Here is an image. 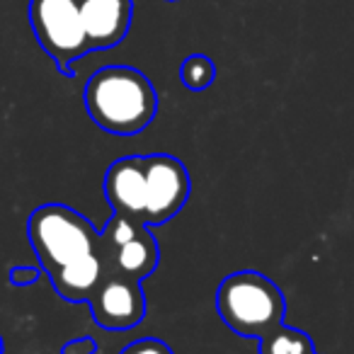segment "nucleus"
<instances>
[{"instance_id": "f257e3e1", "label": "nucleus", "mask_w": 354, "mask_h": 354, "mask_svg": "<svg viewBox=\"0 0 354 354\" xmlns=\"http://www.w3.org/2000/svg\"><path fill=\"white\" fill-rule=\"evenodd\" d=\"M85 109L102 131L117 136L141 133L156 119L158 93L153 83L131 66H107L90 75Z\"/></svg>"}, {"instance_id": "f03ea898", "label": "nucleus", "mask_w": 354, "mask_h": 354, "mask_svg": "<svg viewBox=\"0 0 354 354\" xmlns=\"http://www.w3.org/2000/svg\"><path fill=\"white\" fill-rule=\"evenodd\" d=\"M216 310L233 333L260 339L284 323L286 299L270 277L243 270L221 281L216 291Z\"/></svg>"}, {"instance_id": "7ed1b4c3", "label": "nucleus", "mask_w": 354, "mask_h": 354, "mask_svg": "<svg viewBox=\"0 0 354 354\" xmlns=\"http://www.w3.org/2000/svg\"><path fill=\"white\" fill-rule=\"evenodd\" d=\"M27 236L46 274L95 252L100 241L93 223L66 204H44L35 209L27 221Z\"/></svg>"}, {"instance_id": "20e7f679", "label": "nucleus", "mask_w": 354, "mask_h": 354, "mask_svg": "<svg viewBox=\"0 0 354 354\" xmlns=\"http://www.w3.org/2000/svg\"><path fill=\"white\" fill-rule=\"evenodd\" d=\"M30 25L41 49L61 73L71 75V64L90 51L80 15V0H32Z\"/></svg>"}, {"instance_id": "39448f33", "label": "nucleus", "mask_w": 354, "mask_h": 354, "mask_svg": "<svg viewBox=\"0 0 354 354\" xmlns=\"http://www.w3.org/2000/svg\"><path fill=\"white\" fill-rule=\"evenodd\" d=\"M146 165V216L143 223L148 228L162 226L172 221L183 212L189 197V172L183 165V160L167 153L143 158Z\"/></svg>"}, {"instance_id": "423d86ee", "label": "nucleus", "mask_w": 354, "mask_h": 354, "mask_svg": "<svg viewBox=\"0 0 354 354\" xmlns=\"http://www.w3.org/2000/svg\"><path fill=\"white\" fill-rule=\"evenodd\" d=\"M93 320L104 330L136 328L146 315L141 281L119 274H107L88 301Z\"/></svg>"}, {"instance_id": "0eeeda50", "label": "nucleus", "mask_w": 354, "mask_h": 354, "mask_svg": "<svg viewBox=\"0 0 354 354\" xmlns=\"http://www.w3.org/2000/svg\"><path fill=\"white\" fill-rule=\"evenodd\" d=\"M104 197L114 214L143 221L146 216V165L143 158L124 156L104 172Z\"/></svg>"}, {"instance_id": "6e6552de", "label": "nucleus", "mask_w": 354, "mask_h": 354, "mask_svg": "<svg viewBox=\"0 0 354 354\" xmlns=\"http://www.w3.org/2000/svg\"><path fill=\"white\" fill-rule=\"evenodd\" d=\"M80 15L90 51L122 44L131 27V0H80Z\"/></svg>"}, {"instance_id": "1a4fd4ad", "label": "nucleus", "mask_w": 354, "mask_h": 354, "mask_svg": "<svg viewBox=\"0 0 354 354\" xmlns=\"http://www.w3.org/2000/svg\"><path fill=\"white\" fill-rule=\"evenodd\" d=\"M107 270V274H119L127 279L143 281L148 274H153L160 260V250H158L156 238L151 236L148 226L143 223L129 241L109 250L104 257H100Z\"/></svg>"}, {"instance_id": "9d476101", "label": "nucleus", "mask_w": 354, "mask_h": 354, "mask_svg": "<svg viewBox=\"0 0 354 354\" xmlns=\"http://www.w3.org/2000/svg\"><path fill=\"white\" fill-rule=\"evenodd\" d=\"M104 277H107V270H104L97 252H90V255H83L68 265L59 267V270L49 272L54 289L59 291L61 299L71 301V304H88L90 296L104 281Z\"/></svg>"}, {"instance_id": "9b49d317", "label": "nucleus", "mask_w": 354, "mask_h": 354, "mask_svg": "<svg viewBox=\"0 0 354 354\" xmlns=\"http://www.w3.org/2000/svg\"><path fill=\"white\" fill-rule=\"evenodd\" d=\"M260 354H315V347L308 333L281 323L260 337Z\"/></svg>"}, {"instance_id": "f8f14e48", "label": "nucleus", "mask_w": 354, "mask_h": 354, "mask_svg": "<svg viewBox=\"0 0 354 354\" xmlns=\"http://www.w3.org/2000/svg\"><path fill=\"white\" fill-rule=\"evenodd\" d=\"M180 80L187 90H207L209 85L216 80V66L209 56L204 54H194V56H187L180 66Z\"/></svg>"}, {"instance_id": "ddd939ff", "label": "nucleus", "mask_w": 354, "mask_h": 354, "mask_svg": "<svg viewBox=\"0 0 354 354\" xmlns=\"http://www.w3.org/2000/svg\"><path fill=\"white\" fill-rule=\"evenodd\" d=\"M119 354H175V352H172L162 339L141 337V339H133L131 344H127Z\"/></svg>"}, {"instance_id": "4468645a", "label": "nucleus", "mask_w": 354, "mask_h": 354, "mask_svg": "<svg viewBox=\"0 0 354 354\" xmlns=\"http://www.w3.org/2000/svg\"><path fill=\"white\" fill-rule=\"evenodd\" d=\"M41 267H12L10 270V281L15 286H30L39 279Z\"/></svg>"}, {"instance_id": "2eb2a0df", "label": "nucleus", "mask_w": 354, "mask_h": 354, "mask_svg": "<svg viewBox=\"0 0 354 354\" xmlns=\"http://www.w3.org/2000/svg\"><path fill=\"white\" fill-rule=\"evenodd\" d=\"M97 352V342L90 337H80V339H71L64 344L61 354H95Z\"/></svg>"}, {"instance_id": "dca6fc26", "label": "nucleus", "mask_w": 354, "mask_h": 354, "mask_svg": "<svg viewBox=\"0 0 354 354\" xmlns=\"http://www.w3.org/2000/svg\"><path fill=\"white\" fill-rule=\"evenodd\" d=\"M0 354H3V342H0Z\"/></svg>"}]
</instances>
